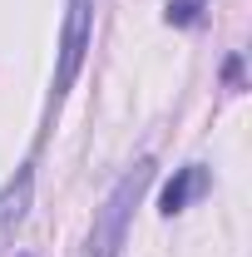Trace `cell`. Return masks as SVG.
Returning <instances> with one entry per match:
<instances>
[{
  "mask_svg": "<svg viewBox=\"0 0 252 257\" xmlns=\"http://www.w3.org/2000/svg\"><path fill=\"white\" fill-rule=\"evenodd\" d=\"M203 188H208V168H198V163H188V168H178V173H173V183L163 188V198H158V208H163V213L173 218V213H183V208H188V203H193V198H198Z\"/></svg>",
  "mask_w": 252,
  "mask_h": 257,
  "instance_id": "obj_4",
  "label": "cell"
},
{
  "mask_svg": "<svg viewBox=\"0 0 252 257\" xmlns=\"http://www.w3.org/2000/svg\"><path fill=\"white\" fill-rule=\"evenodd\" d=\"M30 193H35V173L30 168H20V173L0 188V257H5L10 242H15V232H20L25 213H30Z\"/></svg>",
  "mask_w": 252,
  "mask_h": 257,
  "instance_id": "obj_3",
  "label": "cell"
},
{
  "mask_svg": "<svg viewBox=\"0 0 252 257\" xmlns=\"http://www.w3.org/2000/svg\"><path fill=\"white\" fill-rule=\"evenodd\" d=\"M203 0H168V25H193Z\"/></svg>",
  "mask_w": 252,
  "mask_h": 257,
  "instance_id": "obj_5",
  "label": "cell"
},
{
  "mask_svg": "<svg viewBox=\"0 0 252 257\" xmlns=\"http://www.w3.org/2000/svg\"><path fill=\"white\" fill-rule=\"evenodd\" d=\"M89 25H94V0H69L64 15V40H60V69H55V99H64V89L74 84L84 50H89Z\"/></svg>",
  "mask_w": 252,
  "mask_h": 257,
  "instance_id": "obj_2",
  "label": "cell"
},
{
  "mask_svg": "<svg viewBox=\"0 0 252 257\" xmlns=\"http://www.w3.org/2000/svg\"><path fill=\"white\" fill-rule=\"evenodd\" d=\"M149 183H154V159H139L124 178L109 188V198L99 203L94 227H89V237H84L79 257H119L124 232H129V218H134V208H139V198H144Z\"/></svg>",
  "mask_w": 252,
  "mask_h": 257,
  "instance_id": "obj_1",
  "label": "cell"
}]
</instances>
